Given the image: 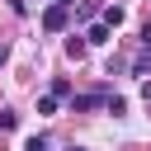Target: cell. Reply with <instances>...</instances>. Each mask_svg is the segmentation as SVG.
Returning a JSON list of instances; mask_svg holds the SVG:
<instances>
[{"label":"cell","mask_w":151,"mask_h":151,"mask_svg":"<svg viewBox=\"0 0 151 151\" xmlns=\"http://www.w3.org/2000/svg\"><path fill=\"white\" fill-rule=\"evenodd\" d=\"M19 127V113H0V132H14Z\"/></svg>","instance_id":"obj_8"},{"label":"cell","mask_w":151,"mask_h":151,"mask_svg":"<svg viewBox=\"0 0 151 151\" xmlns=\"http://www.w3.org/2000/svg\"><path fill=\"white\" fill-rule=\"evenodd\" d=\"M99 104V94H76L71 99V113H85V109H94Z\"/></svg>","instance_id":"obj_4"},{"label":"cell","mask_w":151,"mask_h":151,"mask_svg":"<svg viewBox=\"0 0 151 151\" xmlns=\"http://www.w3.org/2000/svg\"><path fill=\"white\" fill-rule=\"evenodd\" d=\"M123 19H127V9H123V5H109V9H104V24H109V28H118Z\"/></svg>","instance_id":"obj_3"},{"label":"cell","mask_w":151,"mask_h":151,"mask_svg":"<svg viewBox=\"0 0 151 151\" xmlns=\"http://www.w3.org/2000/svg\"><path fill=\"white\" fill-rule=\"evenodd\" d=\"M38 113H57V94H42L38 99Z\"/></svg>","instance_id":"obj_7"},{"label":"cell","mask_w":151,"mask_h":151,"mask_svg":"<svg viewBox=\"0 0 151 151\" xmlns=\"http://www.w3.org/2000/svg\"><path fill=\"white\" fill-rule=\"evenodd\" d=\"M24 151H47V137H28V146Z\"/></svg>","instance_id":"obj_9"},{"label":"cell","mask_w":151,"mask_h":151,"mask_svg":"<svg viewBox=\"0 0 151 151\" xmlns=\"http://www.w3.org/2000/svg\"><path fill=\"white\" fill-rule=\"evenodd\" d=\"M66 57L80 61V57H85V38H66Z\"/></svg>","instance_id":"obj_5"},{"label":"cell","mask_w":151,"mask_h":151,"mask_svg":"<svg viewBox=\"0 0 151 151\" xmlns=\"http://www.w3.org/2000/svg\"><path fill=\"white\" fill-rule=\"evenodd\" d=\"M52 94H57V99H66V94H71V80H66V76H57V80H52Z\"/></svg>","instance_id":"obj_6"},{"label":"cell","mask_w":151,"mask_h":151,"mask_svg":"<svg viewBox=\"0 0 151 151\" xmlns=\"http://www.w3.org/2000/svg\"><path fill=\"white\" fill-rule=\"evenodd\" d=\"M109 38H113V28H109L104 19H99V24H90V33H85V42H109Z\"/></svg>","instance_id":"obj_2"},{"label":"cell","mask_w":151,"mask_h":151,"mask_svg":"<svg viewBox=\"0 0 151 151\" xmlns=\"http://www.w3.org/2000/svg\"><path fill=\"white\" fill-rule=\"evenodd\" d=\"M42 28H47V33H61V28H66V5L42 9Z\"/></svg>","instance_id":"obj_1"},{"label":"cell","mask_w":151,"mask_h":151,"mask_svg":"<svg viewBox=\"0 0 151 151\" xmlns=\"http://www.w3.org/2000/svg\"><path fill=\"white\" fill-rule=\"evenodd\" d=\"M5 57H9V47H5V42H0V66H5Z\"/></svg>","instance_id":"obj_11"},{"label":"cell","mask_w":151,"mask_h":151,"mask_svg":"<svg viewBox=\"0 0 151 151\" xmlns=\"http://www.w3.org/2000/svg\"><path fill=\"white\" fill-rule=\"evenodd\" d=\"M142 42H146V47H151V19H146V24H142Z\"/></svg>","instance_id":"obj_10"}]
</instances>
